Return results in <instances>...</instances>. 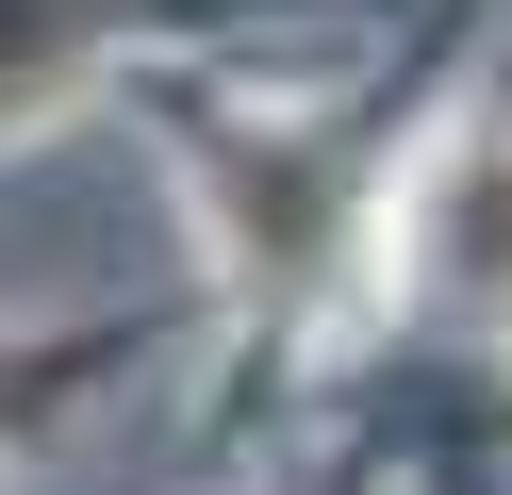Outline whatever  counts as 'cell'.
<instances>
[{
    "label": "cell",
    "instance_id": "1",
    "mask_svg": "<svg viewBox=\"0 0 512 495\" xmlns=\"http://www.w3.org/2000/svg\"><path fill=\"white\" fill-rule=\"evenodd\" d=\"M446 281H463V297H512V149H479L463 198H446Z\"/></svg>",
    "mask_w": 512,
    "mask_h": 495
}]
</instances>
